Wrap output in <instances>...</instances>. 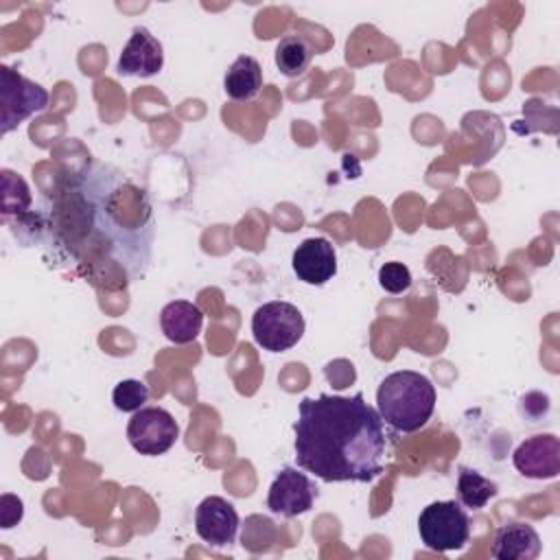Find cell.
<instances>
[{"label":"cell","instance_id":"6da1fadb","mask_svg":"<svg viewBox=\"0 0 560 560\" xmlns=\"http://www.w3.org/2000/svg\"><path fill=\"white\" fill-rule=\"evenodd\" d=\"M35 219L44 243L98 289H125L151 265L153 203L118 166L88 162L59 182Z\"/></svg>","mask_w":560,"mask_h":560},{"label":"cell","instance_id":"7a4b0ae2","mask_svg":"<svg viewBox=\"0 0 560 560\" xmlns=\"http://www.w3.org/2000/svg\"><path fill=\"white\" fill-rule=\"evenodd\" d=\"M293 431L295 464L322 481L370 483L383 472V420L361 394L304 398Z\"/></svg>","mask_w":560,"mask_h":560},{"label":"cell","instance_id":"3957f363","mask_svg":"<svg viewBox=\"0 0 560 560\" xmlns=\"http://www.w3.org/2000/svg\"><path fill=\"white\" fill-rule=\"evenodd\" d=\"M435 409L433 383L413 370L387 374L376 389V411L396 431L413 433L422 429Z\"/></svg>","mask_w":560,"mask_h":560},{"label":"cell","instance_id":"277c9868","mask_svg":"<svg viewBox=\"0 0 560 560\" xmlns=\"http://www.w3.org/2000/svg\"><path fill=\"white\" fill-rule=\"evenodd\" d=\"M418 532L427 549L457 551L470 538V521L459 501H433L420 512Z\"/></svg>","mask_w":560,"mask_h":560},{"label":"cell","instance_id":"5b68a950","mask_svg":"<svg viewBox=\"0 0 560 560\" xmlns=\"http://www.w3.org/2000/svg\"><path fill=\"white\" fill-rule=\"evenodd\" d=\"M252 335L262 350L284 352L302 339L304 317L291 302L273 300L254 311Z\"/></svg>","mask_w":560,"mask_h":560},{"label":"cell","instance_id":"8992f818","mask_svg":"<svg viewBox=\"0 0 560 560\" xmlns=\"http://www.w3.org/2000/svg\"><path fill=\"white\" fill-rule=\"evenodd\" d=\"M0 122L2 133L15 129L28 116L48 107V92L20 74L18 70L2 66L0 68Z\"/></svg>","mask_w":560,"mask_h":560},{"label":"cell","instance_id":"52a82bcc","mask_svg":"<svg viewBox=\"0 0 560 560\" xmlns=\"http://www.w3.org/2000/svg\"><path fill=\"white\" fill-rule=\"evenodd\" d=\"M179 435L175 418L162 407H142L133 411L127 424V440L140 455L166 453Z\"/></svg>","mask_w":560,"mask_h":560},{"label":"cell","instance_id":"ba28073f","mask_svg":"<svg viewBox=\"0 0 560 560\" xmlns=\"http://www.w3.org/2000/svg\"><path fill=\"white\" fill-rule=\"evenodd\" d=\"M315 483L298 468H282L269 486L267 508L284 518H295L308 512L315 503Z\"/></svg>","mask_w":560,"mask_h":560},{"label":"cell","instance_id":"9c48e42d","mask_svg":"<svg viewBox=\"0 0 560 560\" xmlns=\"http://www.w3.org/2000/svg\"><path fill=\"white\" fill-rule=\"evenodd\" d=\"M195 529L210 547H228L238 532L236 508L223 497H206L195 510Z\"/></svg>","mask_w":560,"mask_h":560},{"label":"cell","instance_id":"30bf717a","mask_svg":"<svg viewBox=\"0 0 560 560\" xmlns=\"http://www.w3.org/2000/svg\"><path fill=\"white\" fill-rule=\"evenodd\" d=\"M514 468L529 479H551L560 472V440L551 433L532 435L512 455Z\"/></svg>","mask_w":560,"mask_h":560},{"label":"cell","instance_id":"8fae6325","mask_svg":"<svg viewBox=\"0 0 560 560\" xmlns=\"http://www.w3.org/2000/svg\"><path fill=\"white\" fill-rule=\"evenodd\" d=\"M164 66V48L149 28L136 26L118 57V74L122 77H153Z\"/></svg>","mask_w":560,"mask_h":560},{"label":"cell","instance_id":"7c38bea8","mask_svg":"<svg viewBox=\"0 0 560 560\" xmlns=\"http://www.w3.org/2000/svg\"><path fill=\"white\" fill-rule=\"evenodd\" d=\"M291 267L298 280L319 287L337 273V254L328 238L313 236L302 241L291 258Z\"/></svg>","mask_w":560,"mask_h":560},{"label":"cell","instance_id":"4fadbf2b","mask_svg":"<svg viewBox=\"0 0 560 560\" xmlns=\"http://www.w3.org/2000/svg\"><path fill=\"white\" fill-rule=\"evenodd\" d=\"M542 542L529 523H508L494 534L492 556L497 560H534L540 556Z\"/></svg>","mask_w":560,"mask_h":560},{"label":"cell","instance_id":"5bb4252c","mask_svg":"<svg viewBox=\"0 0 560 560\" xmlns=\"http://www.w3.org/2000/svg\"><path fill=\"white\" fill-rule=\"evenodd\" d=\"M160 326L168 341L184 346L199 337L203 326V313L188 300H173L160 311Z\"/></svg>","mask_w":560,"mask_h":560},{"label":"cell","instance_id":"9a60e30c","mask_svg":"<svg viewBox=\"0 0 560 560\" xmlns=\"http://www.w3.org/2000/svg\"><path fill=\"white\" fill-rule=\"evenodd\" d=\"M260 88H262L260 63L249 55L236 57L223 77L225 94L234 101H249L260 92Z\"/></svg>","mask_w":560,"mask_h":560},{"label":"cell","instance_id":"2e32d148","mask_svg":"<svg viewBox=\"0 0 560 560\" xmlns=\"http://www.w3.org/2000/svg\"><path fill=\"white\" fill-rule=\"evenodd\" d=\"M313 59V46L302 35H284L276 46V66L284 77H300Z\"/></svg>","mask_w":560,"mask_h":560},{"label":"cell","instance_id":"e0dca14e","mask_svg":"<svg viewBox=\"0 0 560 560\" xmlns=\"http://www.w3.org/2000/svg\"><path fill=\"white\" fill-rule=\"evenodd\" d=\"M499 488L494 481L486 479L481 472L462 466L457 472V497L459 503L468 510H481L486 503L497 497Z\"/></svg>","mask_w":560,"mask_h":560},{"label":"cell","instance_id":"ac0fdd59","mask_svg":"<svg viewBox=\"0 0 560 560\" xmlns=\"http://www.w3.org/2000/svg\"><path fill=\"white\" fill-rule=\"evenodd\" d=\"M28 208H31V192L26 182L20 175L4 168L2 171V212L26 214Z\"/></svg>","mask_w":560,"mask_h":560},{"label":"cell","instance_id":"d6986e66","mask_svg":"<svg viewBox=\"0 0 560 560\" xmlns=\"http://www.w3.org/2000/svg\"><path fill=\"white\" fill-rule=\"evenodd\" d=\"M149 398V387L138 378H125L120 381L112 392V402L118 411H138Z\"/></svg>","mask_w":560,"mask_h":560},{"label":"cell","instance_id":"ffe728a7","mask_svg":"<svg viewBox=\"0 0 560 560\" xmlns=\"http://www.w3.org/2000/svg\"><path fill=\"white\" fill-rule=\"evenodd\" d=\"M378 284L387 293H402L411 287V271L402 262H385L378 269Z\"/></svg>","mask_w":560,"mask_h":560}]
</instances>
